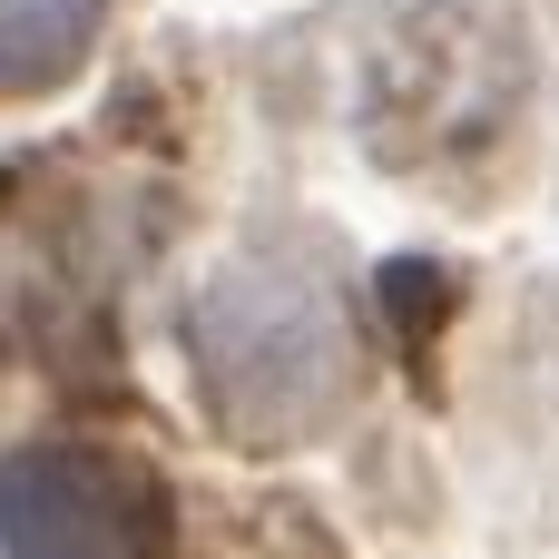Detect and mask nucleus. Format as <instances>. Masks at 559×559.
Returning <instances> with one entry per match:
<instances>
[{
    "instance_id": "obj_1",
    "label": "nucleus",
    "mask_w": 559,
    "mask_h": 559,
    "mask_svg": "<svg viewBox=\"0 0 559 559\" xmlns=\"http://www.w3.org/2000/svg\"><path fill=\"white\" fill-rule=\"evenodd\" d=\"M197 383L236 442H305L324 403L344 393V324L334 295H314L285 265H236L187 314Z\"/></svg>"
},
{
    "instance_id": "obj_2",
    "label": "nucleus",
    "mask_w": 559,
    "mask_h": 559,
    "mask_svg": "<svg viewBox=\"0 0 559 559\" xmlns=\"http://www.w3.org/2000/svg\"><path fill=\"white\" fill-rule=\"evenodd\" d=\"M0 559H167V491L108 442L0 452Z\"/></svg>"
},
{
    "instance_id": "obj_3",
    "label": "nucleus",
    "mask_w": 559,
    "mask_h": 559,
    "mask_svg": "<svg viewBox=\"0 0 559 559\" xmlns=\"http://www.w3.org/2000/svg\"><path fill=\"white\" fill-rule=\"evenodd\" d=\"M108 0H0V98H39L88 69Z\"/></svg>"
}]
</instances>
